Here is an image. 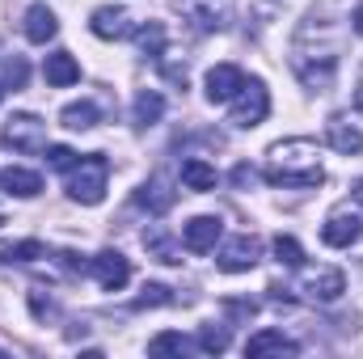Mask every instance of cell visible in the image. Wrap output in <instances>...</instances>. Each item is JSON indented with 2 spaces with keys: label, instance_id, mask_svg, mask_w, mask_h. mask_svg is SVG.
<instances>
[{
  "label": "cell",
  "instance_id": "obj_1",
  "mask_svg": "<svg viewBox=\"0 0 363 359\" xmlns=\"http://www.w3.org/2000/svg\"><path fill=\"white\" fill-rule=\"evenodd\" d=\"M267 182L271 186H287V190H313L325 182L321 157L313 140H283L271 148V165H267Z\"/></svg>",
  "mask_w": 363,
  "mask_h": 359
},
{
  "label": "cell",
  "instance_id": "obj_2",
  "mask_svg": "<svg viewBox=\"0 0 363 359\" xmlns=\"http://www.w3.org/2000/svg\"><path fill=\"white\" fill-rule=\"evenodd\" d=\"M106 182H110V161L101 153L77 157V165L68 170V199L85 203V207H97L106 199Z\"/></svg>",
  "mask_w": 363,
  "mask_h": 359
},
{
  "label": "cell",
  "instance_id": "obj_3",
  "mask_svg": "<svg viewBox=\"0 0 363 359\" xmlns=\"http://www.w3.org/2000/svg\"><path fill=\"white\" fill-rule=\"evenodd\" d=\"M0 144L13 148V153H26V157L47 153V123L38 114H13L0 131Z\"/></svg>",
  "mask_w": 363,
  "mask_h": 359
},
{
  "label": "cell",
  "instance_id": "obj_4",
  "mask_svg": "<svg viewBox=\"0 0 363 359\" xmlns=\"http://www.w3.org/2000/svg\"><path fill=\"white\" fill-rule=\"evenodd\" d=\"M271 114V93L262 81H245L237 97H233V127H241V131H250V127H258L262 118Z\"/></svg>",
  "mask_w": 363,
  "mask_h": 359
},
{
  "label": "cell",
  "instance_id": "obj_5",
  "mask_svg": "<svg viewBox=\"0 0 363 359\" xmlns=\"http://www.w3.org/2000/svg\"><path fill=\"white\" fill-rule=\"evenodd\" d=\"M174 4L199 34H216L228 26V0H174Z\"/></svg>",
  "mask_w": 363,
  "mask_h": 359
},
{
  "label": "cell",
  "instance_id": "obj_6",
  "mask_svg": "<svg viewBox=\"0 0 363 359\" xmlns=\"http://www.w3.org/2000/svg\"><path fill=\"white\" fill-rule=\"evenodd\" d=\"M300 292H304V300H321V304H330V300H338L342 292H347V275L338 267H308L300 275Z\"/></svg>",
  "mask_w": 363,
  "mask_h": 359
},
{
  "label": "cell",
  "instance_id": "obj_7",
  "mask_svg": "<svg viewBox=\"0 0 363 359\" xmlns=\"http://www.w3.org/2000/svg\"><path fill=\"white\" fill-rule=\"evenodd\" d=\"M89 30L97 38H131L140 26H135V13L131 9H123V4H101V9H93L89 17Z\"/></svg>",
  "mask_w": 363,
  "mask_h": 359
},
{
  "label": "cell",
  "instance_id": "obj_8",
  "mask_svg": "<svg viewBox=\"0 0 363 359\" xmlns=\"http://www.w3.org/2000/svg\"><path fill=\"white\" fill-rule=\"evenodd\" d=\"M363 233V220L351 211V207H334L330 216H325V224H321V241L325 245H334V250H347V245H355Z\"/></svg>",
  "mask_w": 363,
  "mask_h": 359
},
{
  "label": "cell",
  "instance_id": "obj_9",
  "mask_svg": "<svg viewBox=\"0 0 363 359\" xmlns=\"http://www.w3.org/2000/svg\"><path fill=\"white\" fill-rule=\"evenodd\" d=\"M89 275L101 283V292H123L131 283V263L118 254V250H101L89 263Z\"/></svg>",
  "mask_w": 363,
  "mask_h": 359
},
{
  "label": "cell",
  "instance_id": "obj_10",
  "mask_svg": "<svg viewBox=\"0 0 363 359\" xmlns=\"http://www.w3.org/2000/svg\"><path fill=\"white\" fill-rule=\"evenodd\" d=\"M258 258H262V241L258 237H250V233H241V237H233L224 250H220V270H228V275H241V270H254L258 267Z\"/></svg>",
  "mask_w": 363,
  "mask_h": 359
},
{
  "label": "cell",
  "instance_id": "obj_11",
  "mask_svg": "<svg viewBox=\"0 0 363 359\" xmlns=\"http://www.w3.org/2000/svg\"><path fill=\"white\" fill-rule=\"evenodd\" d=\"M220 233H224L220 216H194L190 224H182V245L190 254H211L216 241H220Z\"/></svg>",
  "mask_w": 363,
  "mask_h": 359
},
{
  "label": "cell",
  "instance_id": "obj_12",
  "mask_svg": "<svg viewBox=\"0 0 363 359\" xmlns=\"http://www.w3.org/2000/svg\"><path fill=\"white\" fill-rule=\"evenodd\" d=\"M241 85H245V72H241L237 64H216V68L207 72V97H211V101H233Z\"/></svg>",
  "mask_w": 363,
  "mask_h": 359
},
{
  "label": "cell",
  "instance_id": "obj_13",
  "mask_svg": "<svg viewBox=\"0 0 363 359\" xmlns=\"http://www.w3.org/2000/svg\"><path fill=\"white\" fill-rule=\"evenodd\" d=\"M43 77H47V85H55V89H68V85H77V81H81V64H77L68 51H55V55H47V64H43Z\"/></svg>",
  "mask_w": 363,
  "mask_h": 359
},
{
  "label": "cell",
  "instance_id": "obj_14",
  "mask_svg": "<svg viewBox=\"0 0 363 359\" xmlns=\"http://www.w3.org/2000/svg\"><path fill=\"white\" fill-rule=\"evenodd\" d=\"M300 351V343H291L287 334H279V330H258L250 343H245V355H296Z\"/></svg>",
  "mask_w": 363,
  "mask_h": 359
},
{
  "label": "cell",
  "instance_id": "obj_15",
  "mask_svg": "<svg viewBox=\"0 0 363 359\" xmlns=\"http://www.w3.org/2000/svg\"><path fill=\"white\" fill-rule=\"evenodd\" d=\"M55 30H60V21H55V13L47 4H30L26 9V38L30 43H51Z\"/></svg>",
  "mask_w": 363,
  "mask_h": 359
},
{
  "label": "cell",
  "instance_id": "obj_16",
  "mask_svg": "<svg viewBox=\"0 0 363 359\" xmlns=\"http://www.w3.org/2000/svg\"><path fill=\"white\" fill-rule=\"evenodd\" d=\"M0 186H4V194H17V199H34V194L43 190V178H38L34 170H21V165H9V170L0 174Z\"/></svg>",
  "mask_w": 363,
  "mask_h": 359
},
{
  "label": "cell",
  "instance_id": "obj_17",
  "mask_svg": "<svg viewBox=\"0 0 363 359\" xmlns=\"http://www.w3.org/2000/svg\"><path fill=\"white\" fill-rule=\"evenodd\" d=\"M330 144H334L338 153L355 157V153H363V131L355 123H347V118H330Z\"/></svg>",
  "mask_w": 363,
  "mask_h": 359
},
{
  "label": "cell",
  "instance_id": "obj_18",
  "mask_svg": "<svg viewBox=\"0 0 363 359\" xmlns=\"http://www.w3.org/2000/svg\"><path fill=\"white\" fill-rule=\"evenodd\" d=\"M182 186H186V190H199V194H203V190H216V170L194 157V161L182 165Z\"/></svg>",
  "mask_w": 363,
  "mask_h": 359
},
{
  "label": "cell",
  "instance_id": "obj_19",
  "mask_svg": "<svg viewBox=\"0 0 363 359\" xmlns=\"http://www.w3.org/2000/svg\"><path fill=\"white\" fill-rule=\"evenodd\" d=\"M60 123L68 131H89V127H97V106L93 101H72V106H64Z\"/></svg>",
  "mask_w": 363,
  "mask_h": 359
},
{
  "label": "cell",
  "instance_id": "obj_20",
  "mask_svg": "<svg viewBox=\"0 0 363 359\" xmlns=\"http://www.w3.org/2000/svg\"><path fill=\"white\" fill-rule=\"evenodd\" d=\"M38 258H47L43 241H4L0 245V263H38Z\"/></svg>",
  "mask_w": 363,
  "mask_h": 359
},
{
  "label": "cell",
  "instance_id": "obj_21",
  "mask_svg": "<svg viewBox=\"0 0 363 359\" xmlns=\"http://www.w3.org/2000/svg\"><path fill=\"white\" fill-rule=\"evenodd\" d=\"M161 114H165V97L157 89H144L135 97V123L140 127H152V123H161Z\"/></svg>",
  "mask_w": 363,
  "mask_h": 359
},
{
  "label": "cell",
  "instance_id": "obj_22",
  "mask_svg": "<svg viewBox=\"0 0 363 359\" xmlns=\"http://www.w3.org/2000/svg\"><path fill=\"white\" fill-rule=\"evenodd\" d=\"M135 43H140V51H144V55L165 60V26H161V21L140 26V30H135Z\"/></svg>",
  "mask_w": 363,
  "mask_h": 359
},
{
  "label": "cell",
  "instance_id": "obj_23",
  "mask_svg": "<svg viewBox=\"0 0 363 359\" xmlns=\"http://www.w3.org/2000/svg\"><path fill=\"white\" fill-rule=\"evenodd\" d=\"M135 203H140V207H148V211H165V207L174 203V194H169V190H165L157 178H152V182H144V186L135 190Z\"/></svg>",
  "mask_w": 363,
  "mask_h": 359
},
{
  "label": "cell",
  "instance_id": "obj_24",
  "mask_svg": "<svg viewBox=\"0 0 363 359\" xmlns=\"http://www.w3.org/2000/svg\"><path fill=\"white\" fill-rule=\"evenodd\" d=\"M274 258L283 263V267H304V250H300V241L296 237H274Z\"/></svg>",
  "mask_w": 363,
  "mask_h": 359
},
{
  "label": "cell",
  "instance_id": "obj_25",
  "mask_svg": "<svg viewBox=\"0 0 363 359\" xmlns=\"http://www.w3.org/2000/svg\"><path fill=\"white\" fill-rule=\"evenodd\" d=\"M144 245L161 258V263H169V267H178L182 263V254H178V245L169 241V237H161V233H144Z\"/></svg>",
  "mask_w": 363,
  "mask_h": 359
},
{
  "label": "cell",
  "instance_id": "obj_26",
  "mask_svg": "<svg viewBox=\"0 0 363 359\" xmlns=\"http://www.w3.org/2000/svg\"><path fill=\"white\" fill-rule=\"evenodd\" d=\"M199 351H207V355H220V351H228V330L220 326H203L199 330Z\"/></svg>",
  "mask_w": 363,
  "mask_h": 359
},
{
  "label": "cell",
  "instance_id": "obj_27",
  "mask_svg": "<svg viewBox=\"0 0 363 359\" xmlns=\"http://www.w3.org/2000/svg\"><path fill=\"white\" fill-rule=\"evenodd\" d=\"M182 351H186V338L174 334V330H169V334H157V338L148 343V355H182Z\"/></svg>",
  "mask_w": 363,
  "mask_h": 359
},
{
  "label": "cell",
  "instance_id": "obj_28",
  "mask_svg": "<svg viewBox=\"0 0 363 359\" xmlns=\"http://www.w3.org/2000/svg\"><path fill=\"white\" fill-rule=\"evenodd\" d=\"M26 77H30V68H26V60H17V55H13V60L4 64V81H9L13 89H26Z\"/></svg>",
  "mask_w": 363,
  "mask_h": 359
},
{
  "label": "cell",
  "instance_id": "obj_29",
  "mask_svg": "<svg viewBox=\"0 0 363 359\" xmlns=\"http://www.w3.org/2000/svg\"><path fill=\"white\" fill-rule=\"evenodd\" d=\"M47 161H51L55 170H72V165H77V153L64 148V144H47Z\"/></svg>",
  "mask_w": 363,
  "mask_h": 359
},
{
  "label": "cell",
  "instance_id": "obj_30",
  "mask_svg": "<svg viewBox=\"0 0 363 359\" xmlns=\"http://www.w3.org/2000/svg\"><path fill=\"white\" fill-rule=\"evenodd\" d=\"M174 296H169V287H161V283H148L144 287V296H140V309H157V304H169Z\"/></svg>",
  "mask_w": 363,
  "mask_h": 359
},
{
  "label": "cell",
  "instance_id": "obj_31",
  "mask_svg": "<svg viewBox=\"0 0 363 359\" xmlns=\"http://www.w3.org/2000/svg\"><path fill=\"white\" fill-rule=\"evenodd\" d=\"M30 309L34 317H55V300H43V292H30Z\"/></svg>",
  "mask_w": 363,
  "mask_h": 359
},
{
  "label": "cell",
  "instance_id": "obj_32",
  "mask_svg": "<svg viewBox=\"0 0 363 359\" xmlns=\"http://www.w3.org/2000/svg\"><path fill=\"white\" fill-rule=\"evenodd\" d=\"M233 182H237V186H254V182H258V170H254V165H237V170H233Z\"/></svg>",
  "mask_w": 363,
  "mask_h": 359
},
{
  "label": "cell",
  "instance_id": "obj_33",
  "mask_svg": "<svg viewBox=\"0 0 363 359\" xmlns=\"http://www.w3.org/2000/svg\"><path fill=\"white\" fill-rule=\"evenodd\" d=\"M351 194H355V203H359V207H363V178L355 182V190H351Z\"/></svg>",
  "mask_w": 363,
  "mask_h": 359
},
{
  "label": "cell",
  "instance_id": "obj_34",
  "mask_svg": "<svg viewBox=\"0 0 363 359\" xmlns=\"http://www.w3.org/2000/svg\"><path fill=\"white\" fill-rule=\"evenodd\" d=\"M355 30H359V34H363V4H359V9H355Z\"/></svg>",
  "mask_w": 363,
  "mask_h": 359
},
{
  "label": "cell",
  "instance_id": "obj_35",
  "mask_svg": "<svg viewBox=\"0 0 363 359\" xmlns=\"http://www.w3.org/2000/svg\"><path fill=\"white\" fill-rule=\"evenodd\" d=\"M355 106L363 110V81H359V89H355Z\"/></svg>",
  "mask_w": 363,
  "mask_h": 359
},
{
  "label": "cell",
  "instance_id": "obj_36",
  "mask_svg": "<svg viewBox=\"0 0 363 359\" xmlns=\"http://www.w3.org/2000/svg\"><path fill=\"white\" fill-rule=\"evenodd\" d=\"M0 101H4V85H0Z\"/></svg>",
  "mask_w": 363,
  "mask_h": 359
},
{
  "label": "cell",
  "instance_id": "obj_37",
  "mask_svg": "<svg viewBox=\"0 0 363 359\" xmlns=\"http://www.w3.org/2000/svg\"><path fill=\"white\" fill-rule=\"evenodd\" d=\"M0 224H4V216H0Z\"/></svg>",
  "mask_w": 363,
  "mask_h": 359
}]
</instances>
